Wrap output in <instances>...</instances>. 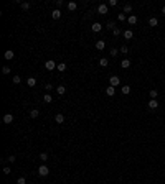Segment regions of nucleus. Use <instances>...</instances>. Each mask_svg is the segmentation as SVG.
Here are the masks:
<instances>
[{
    "label": "nucleus",
    "mask_w": 165,
    "mask_h": 184,
    "mask_svg": "<svg viewBox=\"0 0 165 184\" xmlns=\"http://www.w3.org/2000/svg\"><path fill=\"white\" fill-rule=\"evenodd\" d=\"M51 16H53L55 20H59V18H61V10H59V8L53 10V12H51Z\"/></svg>",
    "instance_id": "obj_9"
},
{
    "label": "nucleus",
    "mask_w": 165,
    "mask_h": 184,
    "mask_svg": "<svg viewBox=\"0 0 165 184\" xmlns=\"http://www.w3.org/2000/svg\"><path fill=\"white\" fill-rule=\"evenodd\" d=\"M121 53H127V46H125V44H124V46H121Z\"/></svg>",
    "instance_id": "obj_40"
},
{
    "label": "nucleus",
    "mask_w": 165,
    "mask_h": 184,
    "mask_svg": "<svg viewBox=\"0 0 165 184\" xmlns=\"http://www.w3.org/2000/svg\"><path fill=\"white\" fill-rule=\"evenodd\" d=\"M121 68H124V69H127V68H131V61L129 59H124L121 62Z\"/></svg>",
    "instance_id": "obj_22"
},
{
    "label": "nucleus",
    "mask_w": 165,
    "mask_h": 184,
    "mask_svg": "<svg viewBox=\"0 0 165 184\" xmlns=\"http://www.w3.org/2000/svg\"><path fill=\"white\" fill-rule=\"evenodd\" d=\"M76 8H78V5H76V2H69V3H68V10H71V12H74Z\"/></svg>",
    "instance_id": "obj_20"
},
{
    "label": "nucleus",
    "mask_w": 165,
    "mask_h": 184,
    "mask_svg": "<svg viewBox=\"0 0 165 184\" xmlns=\"http://www.w3.org/2000/svg\"><path fill=\"white\" fill-rule=\"evenodd\" d=\"M132 12V5L131 3H125L124 5V13H131Z\"/></svg>",
    "instance_id": "obj_25"
},
{
    "label": "nucleus",
    "mask_w": 165,
    "mask_h": 184,
    "mask_svg": "<svg viewBox=\"0 0 165 184\" xmlns=\"http://www.w3.org/2000/svg\"><path fill=\"white\" fill-rule=\"evenodd\" d=\"M40 159H41L43 163H45V161H48V153H41V155H40Z\"/></svg>",
    "instance_id": "obj_32"
},
{
    "label": "nucleus",
    "mask_w": 165,
    "mask_h": 184,
    "mask_svg": "<svg viewBox=\"0 0 165 184\" xmlns=\"http://www.w3.org/2000/svg\"><path fill=\"white\" fill-rule=\"evenodd\" d=\"M45 89H46V91H53V84H51V82H48V84L45 86Z\"/></svg>",
    "instance_id": "obj_36"
},
{
    "label": "nucleus",
    "mask_w": 165,
    "mask_h": 184,
    "mask_svg": "<svg viewBox=\"0 0 165 184\" xmlns=\"http://www.w3.org/2000/svg\"><path fill=\"white\" fill-rule=\"evenodd\" d=\"M13 56H15V53H13L12 49H8V51H5V54H3V58H5L7 61H10V59H13Z\"/></svg>",
    "instance_id": "obj_7"
},
{
    "label": "nucleus",
    "mask_w": 165,
    "mask_h": 184,
    "mask_svg": "<svg viewBox=\"0 0 165 184\" xmlns=\"http://www.w3.org/2000/svg\"><path fill=\"white\" fill-rule=\"evenodd\" d=\"M122 94H125V95L131 94V87H129V86H122Z\"/></svg>",
    "instance_id": "obj_27"
},
{
    "label": "nucleus",
    "mask_w": 165,
    "mask_h": 184,
    "mask_svg": "<svg viewBox=\"0 0 165 184\" xmlns=\"http://www.w3.org/2000/svg\"><path fill=\"white\" fill-rule=\"evenodd\" d=\"M43 100H45V102H48V104H51V102H53V97H51V94H45Z\"/></svg>",
    "instance_id": "obj_24"
},
{
    "label": "nucleus",
    "mask_w": 165,
    "mask_h": 184,
    "mask_svg": "<svg viewBox=\"0 0 165 184\" xmlns=\"http://www.w3.org/2000/svg\"><path fill=\"white\" fill-rule=\"evenodd\" d=\"M38 174L43 176V178H45V176H48V174H50V168H48L46 164H41L40 168H38Z\"/></svg>",
    "instance_id": "obj_1"
},
{
    "label": "nucleus",
    "mask_w": 165,
    "mask_h": 184,
    "mask_svg": "<svg viewBox=\"0 0 165 184\" xmlns=\"http://www.w3.org/2000/svg\"><path fill=\"white\" fill-rule=\"evenodd\" d=\"M127 22H129V25H135V23H137V16H135V15H129L127 16Z\"/></svg>",
    "instance_id": "obj_12"
},
{
    "label": "nucleus",
    "mask_w": 165,
    "mask_h": 184,
    "mask_svg": "<svg viewBox=\"0 0 165 184\" xmlns=\"http://www.w3.org/2000/svg\"><path fill=\"white\" fill-rule=\"evenodd\" d=\"M27 84L30 86V87H35V86H36V79H35V77H28L27 79Z\"/></svg>",
    "instance_id": "obj_14"
},
{
    "label": "nucleus",
    "mask_w": 165,
    "mask_h": 184,
    "mask_svg": "<svg viewBox=\"0 0 165 184\" xmlns=\"http://www.w3.org/2000/svg\"><path fill=\"white\" fill-rule=\"evenodd\" d=\"M7 159H8V163H15V159H17V158H15V156L12 155V156H8V158H7Z\"/></svg>",
    "instance_id": "obj_39"
},
{
    "label": "nucleus",
    "mask_w": 165,
    "mask_h": 184,
    "mask_svg": "<svg viewBox=\"0 0 165 184\" xmlns=\"http://www.w3.org/2000/svg\"><path fill=\"white\" fill-rule=\"evenodd\" d=\"M56 92H58L59 95H63V94L66 92V87H65V86H58V87H56Z\"/></svg>",
    "instance_id": "obj_23"
},
{
    "label": "nucleus",
    "mask_w": 165,
    "mask_h": 184,
    "mask_svg": "<svg viewBox=\"0 0 165 184\" xmlns=\"http://www.w3.org/2000/svg\"><path fill=\"white\" fill-rule=\"evenodd\" d=\"M121 53V49H117V48H112V49L109 51V54H111V58H116L117 54Z\"/></svg>",
    "instance_id": "obj_19"
},
{
    "label": "nucleus",
    "mask_w": 165,
    "mask_h": 184,
    "mask_svg": "<svg viewBox=\"0 0 165 184\" xmlns=\"http://www.w3.org/2000/svg\"><path fill=\"white\" fill-rule=\"evenodd\" d=\"M162 13H163V15H165V7H162Z\"/></svg>",
    "instance_id": "obj_42"
},
{
    "label": "nucleus",
    "mask_w": 165,
    "mask_h": 184,
    "mask_svg": "<svg viewBox=\"0 0 165 184\" xmlns=\"http://www.w3.org/2000/svg\"><path fill=\"white\" fill-rule=\"evenodd\" d=\"M55 122L61 125L63 122H65V115H63V113H56V115H55Z\"/></svg>",
    "instance_id": "obj_8"
},
{
    "label": "nucleus",
    "mask_w": 165,
    "mask_h": 184,
    "mask_svg": "<svg viewBox=\"0 0 165 184\" xmlns=\"http://www.w3.org/2000/svg\"><path fill=\"white\" fill-rule=\"evenodd\" d=\"M117 20H119V22H125V20H127V15H125V13H119Z\"/></svg>",
    "instance_id": "obj_26"
},
{
    "label": "nucleus",
    "mask_w": 165,
    "mask_h": 184,
    "mask_svg": "<svg viewBox=\"0 0 165 184\" xmlns=\"http://www.w3.org/2000/svg\"><path fill=\"white\" fill-rule=\"evenodd\" d=\"M27 181H25V178H18L17 179V184H25Z\"/></svg>",
    "instance_id": "obj_38"
},
{
    "label": "nucleus",
    "mask_w": 165,
    "mask_h": 184,
    "mask_svg": "<svg viewBox=\"0 0 165 184\" xmlns=\"http://www.w3.org/2000/svg\"><path fill=\"white\" fill-rule=\"evenodd\" d=\"M20 7H22V10H28V8H30V3L23 2V3H20Z\"/></svg>",
    "instance_id": "obj_31"
},
{
    "label": "nucleus",
    "mask_w": 165,
    "mask_h": 184,
    "mask_svg": "<svg viewBox=\"0 0 165 184\" xmlns=\"http://www.w3.org/2000/svg\"><path fill=\"white\" fill-rule=\"evenodd\" d=\"M96 48L99 51H103L104 48H106V41H103V40H99V41H96Z\"/></svg>",
    "instance_id": "obj_11"
},
{
    "label": "nucleus",
    "mask_w": 165,
    "mask_h": 184,
    "mask_svg": "<svg viewBox=\"0 0 165 184\" xmlns=\"http://www.w3.org/2000/svg\"><path fill=\"white\" fill-rule=\"evenodd\" d=\"M112 35H114V36L117 38V36H121V35H122V31L119 30V28H114V30H112Z\"/></svg>",
    "instance_id": "obj_29"
},
{
    "label": "nucleus",
    "mask_w": 165,
    "mask_h": 184,
    "mask_svg": "<svg viewBox=\"0 0 165 184\" xmlns=\"http://www.w3.org/2000/svg\"><path fill=\"white\" fill-rule=\"evenodd\" d=\"M13 84H20V82H22V77H20V76H13Z\"/></svg>",
    "instance_id": "obj_30"
},
{
    "label": "nucleus",
    "mask_w": 165,
    "mask_h": 184,
    "mask_svg": "<svg viewBox=\"0 0 165 184\" xmlns=\"http://www.w3.org/2000/svg\"><path fill=\"white\" fill-rule=\"evenodd\" d=\"M38 115H40V110H38V109H33V110H30V117H31V119H36Z\"/></svg>",
    "instance_id": "obj_18"
},
{
    "label": "nucleus",
    "mask_w": 165,
    "mask_h": 184,
    "mask_svg": "<svg viewBox=\"0 0 165 184\" xmlns=\"http://www.w3.org/2000/svg\"><path fill=\"white\" fill-rule=\"evenodd\" d=\"M149 25H150V26H157V25H159V20L152 16V18H149Z\"/></svg>",
    "instance_id": "obj_21"
},
{
    "label": "nucleus",
    "mask_w": 165,
    "mask_h": 184,
    "mask_svg": "<svg viewBox=\"0 0 165 184\" xmlns=\"http://www.w3.org/2000/svg\"><path fill=\"white\" fill-rule=\"evenodd\" d=\"M97 12H99L101 15H106V13H107V5H106V3H101V5L97 7Z\"/></svg>",
    "instance_id": "obj_4"
},
{
    "label": "nucleus",
    "mask_w": 165,
    "mask_h": 184,
    "mask_svg": "<svg viewBox=\"0 0 165 184\" xmlns=\"http://www.w3.org/2000/svg\"><path fill=\"white\" fill-rule=\"evenodd\" d=\"M157 107H159V102H157V99H150V102H149V109L155 110Z\"/></svg>",
    "instance_id": "obj_10"
},
{
    "label": "nucleus",
    "mask_w": 165,
    "mask_h": 184,
    "mask_svg": "<svg viewBox=\"0 0 165 184\" xmlns=\"http://www.w3.org/2000/svg\"><path fill=\"white\" fill-rule=\"evenodd\" d=\"M114 28H116V23H114V22H109V23H107V30H111V31H112Z\"/></svg>",
    "instance_id": "obj_33"
},
{
    "label": "nucleus",
    "mask_w": 165,
    "mask_h": 184,
    "mask_svg": "<svg viewBox=\"0 0 165 184\" xmlns=\"http://www.w3.org/2000/svg\"><path fill=\"white\" fill-rule=\"evenodd\" d=\"M122 35H124V38H125V40H132V36H134V33H132V30H125V31H124Z\"/></svg>",
    "instance_id": "obj_13"
},
{
    "label": "nucleus",
    "mask_w": 165,
    "mask_h": 184,
    "mask_svg": "<svg viewBox=\"0 0 165 184\" xmlns=\"http://www.w3.org/2000/svg\"><path fill=\"white\" fill-rule=\"evenodd\" d=\"M10 173H12V169H10L8 166H5V168H3V174H7V176H8Z\"/></svg>",
    "instance_id": "obj_35"
},
{
    "label": "nucleus",
    "mask_w": 165,
    "mask_h": 184,
    "mask_svg": "<svg viewBox=\"0 0 165 184\" xmlns=\"http://www.w3.org/2000/svg\"><path fill=\"white\" fill-rule=\"evenodd\" d=\"M119 84H121V79H119L117 76H111V77H109V86H112V87H117Z\"/></svg>",
    "instance_id": "obj_2"
},
{
    "label": "nucleus",
    "mask_w": 165,
    "mask_h": 184,
    "mask_svg": "<svg viewBox=\"0 0 165 184\" xmlns=\"http://www.w3.org/2000/svg\"><path fill=\"white\" fill-rule=\"evenodd\" d=\"M55 5H56V7H58V8H59V7L63 5V2H61V0H56V3H55Z\"/></svg>",
    "instance_id": "obj_41"
},
{
    "label": "nucleus",
    "mask_w": 165,
    "mask_h": 184,
    "mask_svg": "<svg viewBox=\"0 0 165 184\" xmlns=\"http://www.w3.org/2000/svg\"><path fill=\"white\" fill-rule=\"evenodd\" d=\"M107 5H109V7H116V5H117V0H109Z\"/></svg>",
    "instance_id": "obj_37"
},
{
    "label": "nucleus",
    "mask_w": 165,
    "mask_h": 184,
    "mask_svg": "<svg viewBox=\"0 0 165 184\" xmlns=\"http://www.w3.org/2000/svg\"><path fill=\"white\" fill-rule=\"evenodd\" d=\"M99 64L103 66V68H107V66H109V59H107V58H101V59H99Z\"/></svg>",
    "instance_id": "obj_15"
},
{
    "label": "nucleus",
    "mask_w": 165,
    "mask_h": 184,
    "mask_svg": "<svg viewBox=\"0 0 165 184\" xmlns=\"http://www.w3.org/2000/svg\"><path fill=\"white\" fill-rule=\"evenodd\" d=\"M56 66H58V64H56V62L55 61H46V62H45V68H46L48 69V71H53V69H56Z\"/></svg>",
    "instance_id": "obj_3"
},
{
    "label": "nucleus",
    "mask_w": 165,
    "mask_h": 184,
    "mask_svg": "<svg viewBox=\"0 0 165 184\" xmlns=\"http://www.w3.org/2000/svg\"><path fill=\"white\" fill-rule=\"evenodd\" d=\"M106 94H107V95H109V97H112V95H114V94H116V87H112V86H109V87L106 89Z\"/></svg>",
    "instance_id": "obj_16"
},
{
    "label": "nucleus",
    "mask_w": 165,
    "mask_h": 184,
    "mask_svg": "<svg viewBox=\"0 0 165 184\" xmlns=\"http://www.w3.org/2000/svg\"><path fill=\"white\" fill-rule=\"evenodd\" d=\"M2 120H3V123H12L13 122V115H12V113H5Z\"/></svg>",
    "instance_id": "obj_5"
},
{
    "label": "nucleus",
    "mask_w": 165,
    "mask_h": 184,
    "mask_svg": "<svg viewBox=\"0 0 165 184\" xmlns=\"http://www.w3.org/2000/svg\"><path fill=\"white\" fill-rule=\"evenodd\" d=\"M2 72H3V74H10V68H8V66H3V68H2Z\"/></svg>",
    "instance_id": "obj_34"
},
{
    "label": "nucleus",
    "mask_w": 165,
    "mask_h": 184,
    "mask_svg": "<svg viewBox=\"0 0 165 184\" xmlns=\"http://www.w3.org/2000/svg\"><path fill=\"white\" fill-rule=\"evenodd\" d=\"M149 95H150V99H157V95H159V92H157L155 89H154V91H150V92H149Z\"/></svg>",
    "instance_id": "obj_28"
},
{
    "label": "nucleus",
    "mask_w": 165,
    "mask_h": 184,
    "mask_svg": "<svg viewBox=\"0 0 165 184\" xmlns=\"http://www.w3.org/2000/svg\"><path fill=\"white\" fill-rule=\"evenodd\" d=\"M66 68H68V66H66L65 62H59V64L56 66V69H58L59 72H65V71H66Z\"/></svg>",
    "instance_id": "obj_17"
},
{
    "label": "nucleus",
    "mask_w": 165,
    "mask_h": 184,
    "mask_svg": "<svg viewBox=\"0 0 165 184\" xmlns=\"http://www.w3.org/2000/svg\"><path fill=\"white\" fill-rule=\"evenodd\" d=\"M91 28H93V31H94V33H99V31L103 30V25L96 22V23H93V25H91Z\"/></svg>",
    "instance_id": "obj_6"
}]
</instances>
